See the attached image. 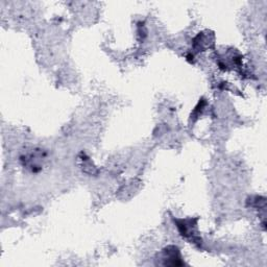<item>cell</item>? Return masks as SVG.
Masks as SVG:
<instances>
[{"label":"cell","mask_w":267,"mask_h":267,"mask_svg":"<svg viewBox=\"0 0 267 267\" xmlns=\"http://www.w3.org/2000/svg\"><path fill=\"white\" fill-rule=\"evenodd\" d=\"M163 260H164V265L179 266L183 264L178 247H174V246L165 248L163 252Z\"/></svg>","instance_id":"6da1fadb"}]
</instances>
